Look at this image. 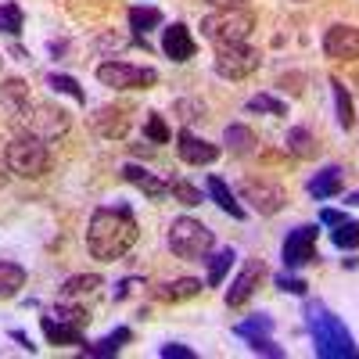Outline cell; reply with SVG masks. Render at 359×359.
<instances>
[{"label":"cell","mask_w":359,"mask_h":359,"mask_svg":"<svg viewBox=\"0 0 359 359\" xmlns=\"http://www.w3.org/2000/svg\"><path fill=\"white\" fill-rule=\"evenodd\" d=\"M137 237H140V223L126 201L97 205L86 223V252H90V259L118 262L137 245Z\"/></svg>","instance_id":"6da1fadb"},{"label":"cell","mask_w":359,"mask_h":359,"mask_svg":"<svg viewBox=\"0 0 359 359\" xmlns=\"http://www.w3.org/2000/svg\"><path fill=\"white\" fill-rule=\"evenodd\" d=\"M302 316L313 338V352L320 359H359V345L352 331L341 323V316H334V309H327L323 302H306Z\"/></svg>","instance_id":"7a4b0ae2"},{"label":"cell","mask_w":359,"mask_h":359,"mask_svg":"<svg viewBox=\"0 0 359 359\" xmlns=\"http://www.w3.org/2000/svg\"><path fill=\"white\" fill-rule=\"evenodd\" d=\"M11 126L25 137H36L43 144H54L62 140L72 126V118L65 108H57L54 101H29L18 115H11Z\"/></svg>","instance_id":"3957f363"},{"label":"cell","mask_w":359,"mask_h":359,"mask_svg":"<svg viewBox=\"0 0 359 359\" xmlns=\"http://www.w3.org/2000/svg\"><path fill=\"white\" fill-rule=\"evenodd\" d=\"M201 33L205 40H212L216 47H233V43H248V36L255 33V15L248 8H226V11H212L201 18Z\"/></svg>","instance_id":"277c9868"},{"label":"cell","mask_w":359,"mask_h":359,"mask_svg":"<svg viewBox=\"0 0 359 359\" xmlns=\"http://www.w3.org/2000/svg\"><path fill=\"white\" fill-rule=\"evenodd\" d=\"M165 245H169V252H172L176 259H191V262H194V259H205L208 252H212L216 233L208 230L201 219H194V216H180V219L169 223Z\"/></svg>","instance_id":"5b68a950"},{"label":"cell","mask_w":359,"mask_h":359,"mask_svg":"<svg viewBox=\"0 0 359 359\" xmlns=\"http://www.w3.org/2000/svg\"><path fill=\"white\" fill-rule=\"evenodd\" d=\"M4 162L22 180H40V176L50 172V151H47V144L36 140V137H25V133H18V137H11L4 144Z\"/></svg>","instance_id":"8992f818"},{"label":"cell","mask_w":359,"mask_h":359,"mask_svg":"<svg viewBox=\"0 0 359 359\" xmlns=\"http://www.w3.org/2000/svg\"><path fill=\"white\" fill-rule=\"evenodd\" d=\"M237 198L248 201L252 212H259V216H277L287 208V191L269 176H245L237 184Z\"/></svg>","instance_id":"52a82bcc"},{"label":"cell","mask_w":359,"mask_h":359,"mask_svg":"<svg viewBox=\"0 0 359 359\" xmlns=\"http://www.w3.org/2000/svg\"><path fill=\"white\" fill-rule=\"evenodd\" d=\"M97 83L108 90H147L158 83V72L147 65H133V62H118V57H108V62L97 65Z\"/></svg>","instance_id":"ba28073f"},{"label":"cell","mask_w":359,"mask_h":359,"mask_svg":"<svg viewBox=\"0 0 359 359\" xmlns=\"http://www.w3.org/2000/svg\"><path fill=\"white\" fill-rule=\"evenodd\" d=\"M259 65H262V54H259L255 47H248V43L216 47V62H212V69H216V76H223V79H230V83H241V79L255 76Z\"/></svg>","instance_id":"9c48e42d"},{"label":"cell","mask_w":359,"mask_h":359,"mask_svg":"<svg viewBox=\"0 0 359 359\" xmlns=\"http://www.w3.org/2000/svg\"><path fill=\"white\" fill-rule=\"evenodd\" d=\"M316 237L320 230L313 223H302V226H291L284 245H280V259H284V269H298V266H309L316 262Z\"/></svg>","instance_id":"30bf717a"},{"label":"cell","mask_w":359,"mask_h":359,"mask_svg":"<svg viewBox=\"0 0 359 359\" xmlns=\"http://www.w3.org/2000/svg\"><path fill=\"white\" fill-rule=\"evenodd\" d=\"M266 277H269V269H266V262L262 259H248L241 269H237V277H233V284L226 287V306L230 309H237V306H245L248 298L266 284Z\"/></svg>","instance_id":"8fae6325"},{"label":"cell","mask_w":359,"mask_h":359,"mask_svg":"<svg viewBox=\"0 0 359 359\" xmlns=\"http://www.w3.org/2000/svg\"><path fill=\"white\" fill-rule=\"evenodd\" d=\"M323 54L331 62H359V25H331L323 33Z\"/></svg>","instance_id":"7c38bea8"},{"label":"cell","mask_w":359,"mask_h":359,"mask_svg":"<svg viewBox=\"0 0 359 359\" xmlns=\"http://www.w3.org/2000/svg\"><path fill=\"white\" fill-rule=\"evenodd\" d=\"M176 155H180V162H187V165H212L223 155V147L201 140L198 133H191L184 126V130H180V137H176Z\"/></svg>","instance_id":"4fadbf2b"},{"label":"cell","mask_w":359,"mask_h":359,"mask_svg":"<svg viewBox=\"0 0 359 359\" xmlns=\"http://www.w3.org/2000/svg\"><path fill=\"white\" fill-rule=\"evenodd\" d=\"M90 130L104 140H123L130 133V111L123 104H104L90 115Z\"/></svg>","instance_id":"5bb4252c"},{"label":"cell","mask_w":359,"mask_h":359,"mask_svg":"<svg viewBox=\"0 0 359 359\" xmlns=\"http://www.w3.org/2000/svg\"><path fill=\"white\" fill-rule=\"evenodd\" d=\"M194 50H198V43H194L191 29L184 22H169L162 29V54L169 57V62L184 65V62H191V57H194Z\"/></svg>","instance_id":"9a60e30c"},{"label":"cell","mask_w":359,"mask_h":359,"mask_svg":"<svg viewBox=\"0 0 359 359\" xmlns=\"http://www.w3.org/2000/svg\"><path fill=\"white\" fill-rule=\"evenodd\" d=\"M205 291V280L198 277H180V280H165V284H155L151 287V298L155 302H165V306H176V302H191Z\"/></svg>","instance_id":"2e32d148"},{"label":"cell","mask_w":359,"mask_h":359,"mask_svg":"<svg viewBox=\"0 0 359 359\" xmlns=\"http://www.w3.org/2000/svg\"><path fill=\"white\" fill-rule=\"evenodd\" d=\"M123 180H126V184H133L140 194H147L151 201H162V198L169 194V184H165V180L155 176L151 169L137 165V162H126V165H123Z\"/></svg>","instance_id":"e0dca14e"},{"label":"cell","mask_w":359,"mask_h":359,"mask_svg":"<svg viewBox=\"0 0 359 359\" xmlns=\"http://www.w3.org/2000/svg\"><path fill=\"white\" fill-rule=\"evenodd\" d=\"M341 187H345V169L341 165H323L320 172L309 176V184H306V191H309L313 201L334 198V194H341Z\"/></svg>","instance_id":"ac0fdd59"},{"label":"cell","mask_w":359,"mask_h":359,"mask_svg":"<svg viewBox=\"0 0 359 359\" xmlns=\"http://www.w3.org/2000/svg\"><path fill=\"white\" fill-rule=\"evenodd\" d=\"M219 144H223V151H230L233 158H248V155H255L259 137H255V130L248 123H230L223 130V140Z\"/></svg>","instance_id":"d6986e66"},{"label":"cell","mask_w":359,"mask_h":359,"mask_svg":"<svg viewBox=\"0 0 359 359\" xmlns=\"http://www.w3.org/2000/svg\"><path fill=\"white\" fill-rule=\"evenodd\" d=\"M40 331H43L47 345H79V348H86L83 327H76V323H65V320H57L54 313H50V316H40Z\"/></svg>","instance_id":"ffe728a7"},{"label":"cell","mask_w":359,"mask_h":359,"mask_svg":"<svg viewBox=\"0 0 359 359\" xmlns=\"http://www.w3.org/2000/svg\"><path fill=\"white\" fill-rule=\"evenodd\" d=\"M205 194H208V201H216L230 219H245V205L237 201V194L230 191V184H226L223 176L208 172V180H205Z\"/></svg>","instance_id":"44dd1931"},{"label":"cell","mask_w":359,"mask_h":359,"mask_svg":"<svg viewBox=\"0 0 359 359\" xmlns=\"http://www.w3.org/2000/svg\"><path fill=\"white\" fill-rule=\"evenodd\" d=\"M126 18H130V33L137 36V43H140V47H147V43H144V36L165 22V18H162V11H158L155 4H130V8H126Z\"/></svg>","instance_id":"7402d4cb"},{"label":"cell","mask_w":359,"mask_h":359,"mask_svg":"<svg viewBox=\"0 0 359 359\" xmlns=\"http://www.w3.org/2000/svg\"><path fill=\"white\" fill-rule=\"evenodd\" d=\"M205 287H219L223 280H226V273L233 269V262H237V252L233 248H216V252H208L205 259Z\"/></svg>","instance_id":"603a6c76"},{"label":"cell","mask_w":359,"mask_h":359,"mask_svg":"<svg viewBox=\"0 0 359 359\" xmlns=\"http://www.w3.org/2000/svg\"><path fill=\"white\" fill-rule=\"evenodd\" d=\"M130 341H133V331H130V327H115L111 334H104V338H97V341H86L83 355L108 359V355H118V352H123V345H130Z\"/></svg>","instance_id":"cb8c5ba5"},{"label":"cell","mask_w":359,"mask_h":359,"mask_svg":"<svg viewBox=\"0 0 359 359\" xmlns=\"http://www.w3.org/2000/svg\"><path fill=\"white\" fill-rule=\"evenodd\" d=\"M29 101V86H25V79H18V76H8L4 83H0V108H4L8 115H18Z\"/></svg>","instance_id":"d4e9b609"},{"label":"cell","mask_w":359,"mask_h":359,"mask_svg":"<svg viewBox=\"0 0 359 359\" xmlns=\"http://www.w3.org/2000/svg\"><path fill=\"white\" fill-rule=\"evenodd\" d=\"M101 287H104V277H97V273H72V277H65L62 294H69V298H94Z\"/></svg>","instance_id":"484cf974"},{"label":"cell","mask_w":359,"mask_h":359,"mask_svg":"<svg viewBox=\"0 0 359 359\" xmlns=\"http://www.w3.org/2000/svg\"><path fill=\"white\" fill-rule=\"evenodd\" d=\"M331 90H334V111H338V126L348 133L352 126H355V108H352V94H348V86L338 79V76H331Z\"/></svg>","instance_id":"4316f807"},{"label":"cell","mask_w":359,"mask_h":359,"mask_svg":"<svg viewBox=\"0 0 359 359\" xmlns=\"http://www.w3.org/2000/svg\"><path fill=\"white\" fill-rule=\"evenodd\" d=\"M287 151L294 155V158H316V151H320V147H316V137L306 130V126H294V130H287Z\"/></svg>","instance_id":"83f0119b"},{"label":"cell","mask_w":359,"mask_h":359,"mask_svg":"<svg viewBox=\"0 0 359 359\" xmlns=\"http://www.w3.org/2000/svg\"><path fill=\"white\" fill-rule=\"evenodd\" d=\"M54 316H57V320H65V323H76V327H86V323H90V309L79 302V298H69V294L57 298Z\"/></svg>","instance_id":"f1b7e54d"},{"label":"cell","mask_w":359,"mask_h":359,"mask_svg":"<svg viewBox=\"0 0 359 359\" xmlns=\"http://www.w3.org/2000/svg\"><path fill=\"white\" fill-rule=\"evenodd\" d=\"M25 287V269L18 262H0V298H15Z\"/></svg>","instance_id":"f546056e"},{"label":"cell","mask_w":359,"mask_h":359,"mask_svg":"<svg viewBox=\"0 0 359 359\" xmlns=\"http://www.w3.org/2000/svg\"><path fill=\"white\" fill-rule=\"evenodd\" d=\"M233 334L237 338H255V334H273V316L269 313H252L248 320H241V323H233Z\"/></svg>","instance_id":"4dcf8cb0"},{"label":"cell","mask_w":359,"mask_h":359,"mask_svg":"<svg viewBox=\"0 0 359 359\" xmlns=\"http://www.w3.org/2000/svg\"><path fill=\"white\" fill-rule=\"evenodd\" d=\"M47 86L54 90V94H69L76 104H86V90L79 86V79H72L65 72H47Z\"/></svg>","instance_id":"1f68e13d"},{"label":"cell","mask_w":359,"mask_h":359,"mask_svg":"<svg viewBox=\"0 0 359 359\" xmlns=\"http://www.w3.org/2000/svg\"><path fill=\"white\" fill-rule=\"evenodd\" d=\"M172 115L184 126H194V123H201V118H208V108L201 101H194V97H176L172 101Z\"/></svg>","instance_id":"d6a6232c"},{"label":"cell","mask_w":359,"mask_h":359,"mask_svg":"<svg viewBox=\"0 0 359 359\" xmlns=\"http://www.w3.org/2000/svg\"><path fill=\"white\" fill-rule=\"evenodd\" d=\"M169 194L180 201V205H187V208H198V205H205V191H198L194 184H187V180H180V176H172L169 180Z\"/></svg>","instance_id":"836d02e7"},{"label":"cell","mask_w":359,"mask_h":359,"mask_svg":"<svg viewBox=\"0 0 359 359\" xmlns=\"http://www.w3.org/2000/svg\"><path fill=\"white\" fill-rule=\"evenodd\" d=\"M331 245L341 248V252H355L359 248V223L355 219H345V223L331 226Z\"/></svg>","instance_id":"e575fe53"},{"label":"cell","mask_w":359,"mask_h":359,"mask_svg":"<svg viewBox=\"0 0 359 359\" xmlns=\"http://www.w3.org/2000/svg\"><path fill=\"white\" fill-rule=\"evenodd\" d=\"M22 25H25V15L15 0H4L0 4V33L4 36H22Z\"/></svg>","instance_id":"d590c367"},{"label":"cell","mask_w":359,"mask_h":359,"mask_svg":"<svg viewBox=\"0 0 359 359\" xmlns=\"http://www.w3.org/2000/svg\"><path fill=\"white\" fill-rule=\"evenodd\" d=\"M245 108H248L252 115H273V118L287 115V101H280V97H273V94H255V97H248Z\"/></svg>","instance_id":"8d00e7d4"},{"label":"cell","mask_w":359,"mask_h":359,"mask_svg":"<svg viewBox=\"0 0 359 359\" xmlns=\"http://www.w3.org/2000/svg\"><path fill=\"white\" fill-rule=\"evenodd\" d=\"M144 133H147V140H151V144H169V140H172L169 123H165L158 111H147V118H144Z\"/></svg>","instance_id":"74e56055"},{"label":"cell","mask_w":359,"mask_h":359,"mask_svg":"<svg viewBox=\"0 0 359 359\" xmlns=\"http://www.w3.org/2000/svg\"><path fill=\"white\" fill-rule=\"evenodd\" d=\"M248 341V348L255 352V355H269V359H284V348L269 338V334H255V338H245Z\"/></svg>","instance_id":"f35d334b"},{"label":"cell","mask_w":359,"mask_h":359,"mask_svg":"<svg viewBox=\"0 0 359 359\" xmlns=\"http://www.w3.org/2000/svg\"><path fill=\"white\" fill-rule=\"evenodd\" d=\"M273 284H277L284 294H306V291H309V284H306L302 277H298V273H291V269L277 273V277H273Z\"/></svg>","instance_id":"ab89813d"},{"label":"cell","mask_w":359,"mask_h":359,"mask_svg":"<svg viewBox=\"0 0 359 359\" xmlns=\"http://www.w3.org/2000/svg\"><path fill=\"white\" fill-rule=\"evenodd\" d=\"M158 355H162V359H198V352H194L191 345H162Z\"/></svg>","instance_id":"60d3db41"},{"label":"cell","mask_w":359,"mask_h":359,"mask_svg":"<svg viewBox=\"0 0 359 359\" xmlns=\"http://www.w3.org/2000/svg\"><path fill=\"white\" fill-rule=\"evenodd\" d=\"M348 216L341 212V208H323V212H320V223L323 226H338V223H345Z\"/></svg>","instance_id":"b9f144b4"},{"label":"cell","mask_w":359,"mask_h":359,"mask_svg":"<svg viewBox=\"0 0 359 359\" xmlns=\"http://www.w3.org/2000/svg\"><path fill=\"white\" fill-rule=\"evenodd\" d=\"M137 284H140L137 277H130V280H118V284H115V302H123V298H130Z\"/></svg>","instance_id":"7bdbcfd3"},{"label":"cell","mask_w":359,"mask_h":359,"mask_svg":"<svg viewBox=\"0 0 359 359\" xmlns=\"http://www.w3.org/2000/svg\"><path fill=\"white\" fill-rule=\"evenodd\" d=\"M205 4L216 11H226V8H248V0H205Z\"/></svg>","instance_id":"ee69618b"},{"label":"cell","mask_w":359,"mask_h":359,"mask_svg":"<svg viewBox=\"0 0 359 359\" xmlns=\"http://www.w3.org/2000/svg\"><path fill=\"white\" fill-rule=\"evenodd\" d=\"M280 83H284V90H287V94H294V97L302 94V76H284Z\"/></svg>","instance_id":"f6af8a7d"},{"label":"cell","mask_w":359,"mask_h":359,"mask_svg":"<svg viewBox=\"0 0 359 359\" xmlns=\"http://www.w3.org/2000/svg\"><path fill=\"white\" fill-rule=\"evenodd\" d=\"M11 338H15V341H18V345H22L25 352H36V345H33V338H29L25 331H11Z\"/></svg>","instance_id":"bcb514c9"},{"label":"cell","mask_w":359,"mask_h":359,"mask_svg":"<svg viewBox=\"0 0 359 359\" xmlns=\"http://www.w3.org/2000/svg\"><path fill=\"white\" fill-rule=\"evenodd\" d=\"M133 155H140V158H151L155 155V144L147 147V144H133Z\"/></svg>","instance_id":"7dc6e473"},{"label":"cell","mask_w":359,"mask_h":359,"mask_svg":"<svg viewBox=\"0 0 359 359\" xmlns=\"http://www.w3.org/2000/svg\"><path fill=\"white\" fill-rule=\"evenodd\" d=\"M11 57H15V62H29V50L22 43H11Z\"/></svg>","instance_id":"c3c4849f"},{"label":"cell","mask_w":359,"mask_h":359,"mask_svg":"<svg viewBox=\"0 0 359 359\" xmlns=\"http://www.w3.org/2000/svg\"><path fill=\"white\" fill-rule=\"evenodd\" d=\"M4 184H8V162L0 158V187H4Z\"/></svg>","instance_id":"681fc988"},{"label":"cell","mask_w":359,"mask_h":359,"mask_svg":"<svg viewBox=\"0 0 359 359\" xmlns=\"http://www.w3.org/2000/svg\"><path fill=\"white\" fill-rule=\"evenodd\" d=\"M345 201H348V205H359V191H352V194H345Z\"/></svg>","instance_id":"f907efd6"},{"label":"cell","mask_w":359,"mask_h":359,"mask_svg":"<svg viewBox=\"0 0 359 359\" xmlns=\"http://www.w3.org/2000/svg\"><path fill=\"white\" fill-rule=\"evenodd\" d=\"M0 69H4V54H0Z\"/></svg>","instance_id":"816d5d0a"}]
</instances>
